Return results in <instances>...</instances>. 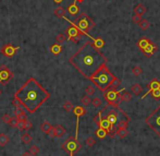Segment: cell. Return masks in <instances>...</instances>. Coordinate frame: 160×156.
I'll use <instances>...</instances> for the list:
<instances>
[{
	"label": "cell",
	"instance_id": "6da1fadb",
	"mask_svg": "<svg viewBox=\"0 0 160 156\" xmlns=\"http://www.w3.org/2000/svg\"><path fill=\"white\" fill-rule=\"evenodd\" d=\"M108 59L95 45L93 40H87L81 48L69 58V62L86 80L98 70L103 65H107Z\"/></svg>",
	"mask_w": 160,
	"mask_h": 156
},
{
	"label": "cell",
	"instance_id": "7a4b0ae2",
	"mask_svg": "<svg viewBox=\"0 0 160 156\" xmlns=\"http://www.w3.org/2000/svg\"><path fill=\"white\" fill-rule=\"evenodd\" d=\"M22 107L29 113H34L50 98L49 93L45 88L34 78H29L14 94Z\"/></svg>",
	"mask_w": 160,
	"mask_h": 156
},
{
	"label": "cell",
	"instance_id": "3957f363",
	"mask_svg": "<svg viewBox=\"0 0 160 156\" xmlns=\"http://www.w3.org/2000/svg\"><path fill=\"white\" fill-rule=\"evenodd\" d=\"M117 77H114L113 74L110 72V70L108 69L107 65H103L95 72L89 81L93 82V84L95 86H97L98 90L101 91L103 93L105 91H107L108 88H110L111 83L113 82V80Z\"/></svg>",
	"mask_w": 160,
	"mask_h": 156
},
{
	"label": "cell",
	"instance_id": "277c9868",
	"mask_svg": "<svg viewBox=\"0 0 160 156\" xmlns=\"http://www.w3.org/2000/svg\"><path fill=\"white\" fill-rule=\"evenodd\" d=\"M73 23H74L75 26L80 30L82 35H84V36H86V37H89L88 31L93 30V28L95 27V25H96L95 22L93 21V19L89 18L86 13H82L80 17L76 18V21Z\"/></svg>",
	"mask_w": 160,
	"mask_h": 156
},
{
	"label": "cell",
	"instance_id": "5b68a950",
	"mask_svg": "<svg viewBox=\"0 0 160 156\" xmlns=\"http://www.w3.org/2000/svg\"><path fill=\"white\" fill-rule=\"evenodd\" d=\"M145 122L155 133L160 136V106L156 108L149 116L146 117Z\"/></svg>",
	"mask_w": 160,
	"mask_h": 156
},
{
	"label": "cell",
	"instance_id": "8992f818",
	"mask_svg": "<svg viewBox=\"0 0 160 156\" xmlns=\"http://www.w3.org/2000/svg\"><path fill=\"white\" fill-rule=\"evenodd\" d=\"M62 148L70 156H74V154H76L82 148V144L78 142V140L75 139V136L70 135L68 140L62 144Z\"/></svg>",
	"mask_w": 160,
	"mask_h": 156
},
{
	"label": "cell",
	"instance_id": "52a82bcc",
	"mask_svg": "<svg viewBox=\"0 0 160 156\" xmlns=\"http://www.w3.org/2000/svg\"><path fill=\"white\" fill-rule=\"evenodd\" d=\"M64 20L66 21H68L70 24H71V26L68 28L66 31V40H72V42H74V43H76L77 40H78V38L81 37V35H82V33L80 32V30L75 26V24L73 22H72L71 20H69L68 18H63Z\"/></svg>",
	"mask_w": 160,
	"mask_h": 156
},
{
	"label": "cell",
	"instance_id": "ba28073f",
	"mask_svg": "<svg viewBox=\"0 0 160 156\" xmlns=\"http://www.w3.org/2000/svg\"><path fill=\"white\" fill-rule=\"evenodd\" d=\"M13 72L9 68H7L6 65H3L0 67V84L1 85H7L12 79H13Z\"/></svg>",
	"mask_w": 160,
	"mask_h": 156
},
{
	"label": "cell",
	"instance_id": "9c48e42d",
	"mask_svg": "<svg viewBox=\"0 0 160 156\" xmlns=\"http://www.w3.org/2000/svg\"><path fill=\"white\" fill-rule=\"evenodd\" d=\"M73 113H74L75 116H76V129H75V139H77V134H78V122H80V117L82 116H85L86 113H87V111H86V109L83 107V106H74L73 107Z\"/></svg>",
	"mask_w": 160,
	"mask_h": 156
},
{
	"label": "cell",
	"instance_id": "30bf717a",
	"mask_svg": "<svg viewBox=\"0 0 160 156\" xmlns=\"http://www.w3.org/2000/svg\"><path fill=\"white\" fill-rule=\"evenodd\" d=\"M17 50H20V47H14L11 44H6L3 45V47L1 48V55H3L7 58H11V57L15 56V54L17 53Z\"/></svg>",
	"mask_w": 160,
	"mask_h": 156
},
{
	"label": "cell",
	"instance_id": "8fae6325",
	"mask_svg": "<svg viewBox=\"0 0 160 156\" xmlns=\"http://www.w3.org/2000/svg\"><path fill=\"white\" fill-rule=\"evenodd\" d=\"M66 130L62 126H57V127H54L52 129V131L50 132L49 135L51 136L52 139H54V138H63V136L66 135Z\"/></svg>",
	"mask_w": 160,
	"mask_h": 156
},
{
	"label": "cell",
	"instance_id": "7c38bea8",
	"mask_svg": "<svg viewBox=\"0 0 160 156\" xmlns=\"http://www.w3.org/2000/svg\"><path fill=\"white\" fill-rule=\"evenodd\" d=\"M66 12H68L71 17H76L77 14H78V12H80V8H78V6H77L76 0H74V1H73V2L68 7Z\"/></svg>",
	"mask_w": 160,
	"mask_h": 156
},
{
	"label": "cell",
	"instance_id": "4fadbf2b",
	"mask_svg": "<svg viewBox=\"0 0 160 156\" xmlns=\"http://www.w3.org/2000/svg\"><path fill=\"white\" fill-rule=\"evenodd\" d=\"M158 50V47L156 45H155L154 43L152 42H150V44H149L147 47H146L145 49L143 50V53H144V55H145L147 58H150V57L152 56V55L156 53V51Z\"/></svg>",
	"mask_w": 160,
	"mask_h": 156
},
{
	"label": "cell",
	"instance_id": "5bb4252c",
	"mask_svg": "<svg viewBox=\"0 0 160 156\" xmlns=\"http://www.w3.org/2000/svg\"><path fill=\"white\" fill-rule=\"evenodd\" d=\"M147 88H148V92H147L146 94H144V96H142V99L145 98L146 96H148L149 93H150L152 90H155V88H160V79L159 80H158V79H154L152 82H150L148 85H147Z\"/></svg>",
	"mask_w": 160,
	"mask_h": 156
},
{
	"label": "cell",
	"instance_id": "9a60e30c",
	"mask_svg": "<svg viewBox=\"0 0 160 156\" xmlns=\"http://www.w3.org/2000/svg\"><path fill=\"white\" fill-rule=\"evenodd\" d=\"M107 119H108V121L110 122V125H111L112 129H113L114 126H115V123H117V121H118L117 111H115V110H111V111H110V113H109V115L107 116Z\"/></svg>",
	"mask_w": 160,
	"mask_h": 156
},
{
	"label": "cell",
	"instance_id": "2e32d148",
	"mask_svg": "<svg viewBox=\"0 0 160 156\" xmlns=\"http://www.w3.org/2000/svg\"><path fill=\"white\" fill-rule=\"evenodd\" d=\"M52 129H54V127H52L48 121H44L43 123L40 125V131H43L46 135H49L50 132L52 131Z\"/></svg>",
	"mask_w": 160,
	"mask_h": 156
},
{
	"label": "cell",
	"instance_id": "e0dca14e",
	"mask_svg": "<svg viewBox=\"0 0 160 156\" xmlns=\"http://www.w3.org/2000/svg\"><path fill=\"white\" fill-rule=\"evenodd\" d=\"M149 44H150V40H149L147 37H142V38H140V40L137 42V47H138L140 50L143 51L144 49H145L146 47L149 45Z\"/></svg>",
	"mask_w": 160,
	"mask_h": 156
},
{
	"label": "cell",
	"instance_id": "ac0fdd59",
	"mask_svg": "<svg viewBox=\"0 0 160 156\" xmlns=\"http://www.w3.org/2000/svg\"><path fill=\"white\" fill-rule=\"evenodd\" d=\"M66 9H64L63 7H58V8L54 9V17L59 18V19H63V18L66 17Z\"/></svg>",
	"mask_w": 160,
	"mask_h": 156
},
{
	"label": "cell",
	"instance_id": "d6986e66",
	"mask_svg": "<svg viewBox=\"0 0 160 156\" xmlns=\"http://www.w3.org/2000/svg\"><path fill=\"white\" fill-rule=\"evenodd\" d=\"M88 38H91V40H93V43H94L95 45L97 46L99 49H101L103 46H105V40H103L101 37H93V36H91V35H89Z\"/></svg>",
	"mask_w": 160,
	"mask_h": 156
},
{
	"label": "cell",
	"instance_id": "ffe728a7",
	"mask_svg": "<svg viewBox=\"0 0 160 156\" xmlns=\"http://www.w3.org/2000/svg\"><path fill=\"white\" fill-rule=\"evenodd\" d=\"M146 7L142 3H138L136 7L134 8V14H137V15H140V17H143L144 14L146 13Z\"/></svg>",
	"mask_w": 160,
	"mask_h": 156
},
{
	"label": "cell",
	"instance_id": "44dd1931",
	"mask_svg": "<svg viewBox=\"0 0 160 156\" xmlns=\"http://www.w3.org/2000/svg\"><path fill=\"white\" fill-rule=\"evenodd\" d=\"M95 135L97 136L99 140H103L105 138H106L107 135H108V132H107L105 129H103V128L98 127L97 130L95 131Z\"/></svg>",
	"mask_w": 160,
	"mask_h": 156
},
{
	"label": "cell",
	"instance_id": "7402d4cb",
	"mask_svg": "<svg viewBox=\"0 0 160 156\" xmlns=\"http://www.w3.org/2000/svg\"><path fill=\"white\" fill-rule=\"evenodd\" d=\"M62 51V46L60 44H54V45L50 47V53H51L54 56H58Z\"/></svg>",
	"mask_w": 160,
	"mask_h": 156
},
{
	"label": "cell",
	"instance_id": "603a6c76",
	"mask_svg": "<svg viewBox=\"0 0 160 156\" xmlns=\"http://www.w3.org/2000/svg\"><path fill=\"white\" fill-rule=\"evenodd\" d=\"M137 25H138V27H140L142 31H146V30H148V28H149V26H150V23H149L148 20L142 19L140 22L137 23Z\"/></svg>",
	"mask_w": 160,
	"mask_h": 156
},
{
	"label": "cell",
	"instance_id": "cb8c5ba5",
	"mask_svg": "<svg viewBox=\"0 0 160 156\" xmlns=\"http://www.w3.org/2000/svg\"><path fill=\"white\" fill-rule=\"evenodd\" d=\"M128 134H129L128 129H117L115 132H114V135L119 136L120 139H124V138H126Z\"/></svg>",
	"mask_w": 160,
	"mask_h": 156
},
{
	"label": "cell",
	"instance_id": "d4e9b609",
	"mask_svg": "<svg viewBox=\"0 0 160 156\" xmlns=\"http://www.w3.org/2000/svg\"><path fill=\"white\" fill-rule=\"evenodd\" d=\"M131 92L135 95H140L142 92H143V88H142V85L136 83V84H133L131 86Z\"/></svg>",
	"mask_w": 160,
	"mask_h": 156
},
{
	"label": "cell",
	"instance_id": "484cf974",
	"mask_svg": "<svg viewBox=\"0 0 160 156\" xmlns=\"http://www.w3.org/2000/svg\"><path fill=\"white\" fill-rule=\"evenodd\" d=\"M9 141H10V139L6 133H0V146H2V148L6 146L9 143Z\"/></svg>",
	"mask_w": 160,
	"mask_h": 156
},
{
	"label": "cell",
	"instance_id": "4316f807",
	"mask_svg": "<svg viewBox=\"0 0 160 156\" xmlns=\"http://www.w3.org/2000/svg\"><path fill=\"white\" fill-rule=\"evenodd\" d=\"M21 140H22V142L24 143V144H29V143L33 141V138H32L31 134H29L27 132H25V133L22 134V136H21Z\"/></svg>",
	"mask_w": 160,
	"mask_h": 156
},
{
	"label": "cell",
	"instance_id": "83f0119b",
	"mask_svg": "<svg viewBox=\"0 0 160 156\" xmlns=\"http://www.w3.org/2000/svg\"><path fill=\"white\" fill-rule=\"evenodd\" d=\"M132 74L135 75V77H140V75L143 74V68L140 67V65H135V67H133V69H132Z\"/></svg>",
	"mask_w": 160,
	"mask_h": 156
},
{
	"label": "cell",
	"instance_id": "f1b7e54d",
	"mask_svg": "<svg viewBox=\"0 0 160 156\" xmlns=\"http://www.w3.org/2000/svg\"><path fill=\"white\" fill-rule=\"evenodd\" d=\"M129 119H122L118 122V129H128V126H129Z\"/></svg>",
	"mask_w": 160,
	"mask_h": 156
},
{
	"label": "cell",
	"instance_id": "f546056e",
	"mask_svg": "<svg viewBox=\"0 0 160 156\" xmlns=\"http://www.w3.org/2000/svg\"><path fill=\"white\" fill-rule=\"evenodd\" d=\"M96 92V88H95L94 85H88V86H86L85 88V93L87 96H93Z\"/></svg>",
	"mask_w": 160,
	"mask_h": 156
},
{
	"label": "cell",
	"instance_id": "4dcf8cb0",
	"mask_svg": "<svg viewBox=\"0 0 160 156\" xmlns=\"http://www.w3.org/2000/svg\"><path fill=\"white\" fill-rule=\"evenodd\" d=\"M91 105L94 106L95 108H100L103 106V100L99 97H95L93 100H91Z\"/></svg>",
	"mask_w": 160,
	"mask_h": 156
},
{
	"label": "cell",
	"instance_id": "1f68e13d",
	"mask_svg": "<svg viewBox=\"0 0 160 156\" xmlns=\"http://www.w3.org/2000/svg\"><path fill=\"white\" fill-rule=\"evenodd\" d=\"M85 144H86V146H88L89 148H94L95 144H96V140H95L93 136H89V138H87V139L85 140Z\"/></svg>",
	"mask_w": 160,
	"mask_h": 156
},
{
	"label": "cell",
	"instance_id": "d6a6232c",
	"mask_svg": "<svg viewBox=\"0 0 160 156\" xmlns=\"http://www.w3.org/2000/svg\"><path fill=\"white\" fill-rule=\"evenodd\" d=\"M39 148H38L37 145H32L31 148H29V152L32 154V156H36L39 154Z\"/></svg>",
	"mask_w": 160,
	"mask_h": 156
},
{
	"label": "cell",
	"instance_id": "836d02e7",
	"mask_svg": "<svg viewBox=\"0 0 160 156\" xmlns=\"http://www.w3.org/2000/svg\"><path fill=\"white\" fill-rule=\"evenodd\" d=\"M121 96H122L123 102H130V100L132 99V94L129 93V92L123 91L122 93H121Z\"/></svg>",
	"mask_w": 160,
	"mask_h": 156
},
{
	"label": "cell",
	"instance_id": "e575fe53",
	"mask_svg": "<svg viewBox=\"0 0 160 156\" xmlns=\"http://www.w3.org/2000/svg\"><path fill=\"white\" fill-rule=\"evenodd\" d=\"M81 104L83 105V107L89 106V104H91V98H89V96L85 95V96L82 97V98H81Z\"/></svg>",
	"mask_w": 160,
	"mask_h": 156
},
{
	"label": "cell",
	"instance_id": "d590c367",
	"mask_svg": "<svg viewBox=\"0 0 160 156\" xmlns=\"http://www.w3.org/2000/svg\"><path fill=\"white\" fill-rule=\"evenodd\" d=\"M73 104H72V102H70V100H68V102H66L64 104H63V109L66 111H68V113H70V111L73 110Z\"/></svg>",
	"mask_w": 160,
	"mask_h": 156
},
{
	"label": "cell",
	"instance_id": "8d00e7d4",
	"mask_svg": "<svg viewBox=\"0 0 160 156\" xmlns=\"http://www.w3.org/2000/svg\"><path fill=\"white\" fill-rule=\"evenodd\" d=\"M149 94L152 95V97L154 99H159L160 98V88H155V90H152Z\"/></svg>",
	"mask_w": 160,
	"mask_h": 156
},
{
	"label": "cell",
	"instance_id": "74e56055",
	"mask_svg": "<svg viewBox=\"0 0 160 156\" xmlns=\"http://www.w3.org/2000/svg\"><path fill=\"white\" fill-rule=\"evenodd\" d=\"M66 40V34H63V33H59L56 37V40H57L58 44H63V42Z\"/></svg>",
	"mask_w": 160,
	"mask_h": 156
},
{
	"label": "cell",
	"instance_id": "f35d334b",
	"mask_svg": "<svg viewBox=\"0 0 160 156\" xmlns=\"http://www.w3.org/2000/svg\"><path fill=\"white\" fill-rule=\"evenodd\" d=\"M9 125H10V127H11V128H17V125H19V120H17V117H14V118H12L11 121L9 122Z\"/></svg>",
	"mask_w": 160,
	"mask_h": 156
},
{
	"label": "cell",
	"instance_id": "ab89813d",
	"mask_svg": "<svg viewBox=\"0 0 160 156\" xmlns=\"http://www.w3.org/2000/svg\"><path fill=\"white\" fill-rule=\"evenodd\" d=\"M12 119V117L9 115V113H5L2 116V118H1V120H2V122H5V123H8L9 125V122L11 121Z\"/></svg>",
	"mask_w": 160,
	"mask_h": 156
},
{
	"label": "cell",
	"instance_id": "60d3db41",
	"mask_svg": "<svg viewBox=\"0 0 160 156\" xmlns=\"http://www.w3.org/2000/svg\"><path fill=\"white\" fill-rule=\"evenodd\" d=\"M121 84V81H120V79H118V78H115V79L113 80V82L111 83V86H110V88H118L119 85Z\"/></svg>",
	"mask_w": 160,
	"mask_h": 156
},
{
	"label": "cell",
	"instance_id": "b9f144b4",
	"mask_svg": "<svg viewBox=\"0 0 160 156\" xmlns=\"http://www.w3.org/2000/svg\"><path fill=\"white\" fill-rule=\"evenodd\" d=\"M32 127H33L32 121H29V120H25V122H24V130H29V129H32Z\"/></svg>",
	"mask_w": 160,
	"mask_h": 156
},
{
	"label": "cell",
	"instance_id": "7bdbcfd3",
	"mask_svg": "<svg viewBox=\"0 0 160 156\" xmlns=\"http://www.w3.org/2000/svg\"><path fill=\"white\" fill-rule=\"evenodd\" d=\"M140 20H142V17H140V15H137V14H134V15H133V18H132V21H133V23H138Z\"/></svg>",
	"mask_w": 160,
	"mask_h": 156
},
{
	"label": "cell",
	"instance_id": "ee69618b",
	"mask_svg": "<svg viewBox=\"0 0 160 156\" xmlns=\"http://www.w3.org/2000/svg\"><path fill=\"white\" fill-rule=\"evenodd\" d=\"M24 120H19V125H17V129L20 131H24Z\"/></svg>",
	"mask_w": 160,
	"mask_h": 156
},
{
	"label": "cell",
	"instance_id": "f6af8a7d",
	"mask_svg": "<svg viewBox=\"0 0 160 156\" xmlns=\"http://www.w3.org/2000/svg\"><path fill=\"white\" fill-rule=\"evenodd\" d=\"M22 156H32V154L29 153V151H27V152H25V153H23V154H22Z\"/></svg>",
	"mask_w": 160,
	"mask_h": 156
},
{
	"label": "cell",
	"instance_id": "bcb514c9",
	"mask_svg": "<svg viewBox=\"0 0 160 156\" xmlns=\"http://www.w3.org/2000/svg\"><path fill=\"white\" fill-rule=\"evenodd\" d=\"M63 0H54V3H57V5H60L61 2H62Z\"/></svg>",
	"mask_w": 160,
	"mask_h": 156
},
{
	"label": "cell",
	"instance_id": "7dc6e473",
	"mask_svg": "<svg viewBox=\"0 0 160 156\" xmlns=\"http://www.w3.org/2000/svg\"><path fill=\"white\" fill-rule=\"evenodd\" d=\"M76 1H77V2H80V3H82V2H83V1H84V0H76Z\"/></svg>",
	"mask_w": 160,
	"mask_h": 156
},
{
	"label": "cell",
	"instance_id": "c3c4849f",
	"mask_svg": "<svg viewBox=\"0 0 160 156\" xmlns=\"http://www.w3.org/2000/svg\"><path fill=\"white\" fill-rule=\"evenodd\" d=\"M0 94H1V91H0Z\"/></svg>",
	"mask_w": 160,
	"mask_h": 156
}]
</instances>
